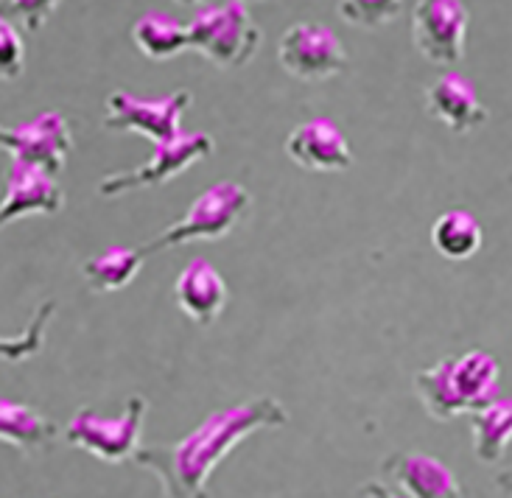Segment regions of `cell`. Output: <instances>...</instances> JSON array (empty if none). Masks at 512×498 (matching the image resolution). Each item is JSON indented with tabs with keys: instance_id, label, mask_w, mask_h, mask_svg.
<instances>
[{
	"instance_id": "1",
	"label": "cell",
	"mask_w": 512,
	"mask_h": 498,
	"mask_svg": "<svg viewBox=\"0 0 512 498\" xmlns=\"http://www.w3.org/2000/svg\"><path fill=\"white\" fill-rule=\"evenodd\" d=\"M286 423V406L277 398L261 395L210 412L177 443L140 448L135 465L157 476L160 498H210V476L238 445L258 431L283 429Z\"/></svg>"
},
{
	"instance_id": "2",
	"label": "cell",
	"mask_w": 512,
	"mask_h": 498,
	"mask_svg": "<svg viewBox=\"0 0 512 498\" xmlns=\"http://www.w3.org/2000/svg\"><path fill=\"white\" fill-rule=\"evenodd\" d=\"M191 51L202 54L216 68H241L261 48L263 34L252 12L241 0L227 3H196L188 20Z\"/></svg>"
},
{
	"instance_id": "3",
	"label": "cell",
	"mask_w": 512,
	"mask_h": 498,
	"mask_svg": "<svg viewBox=\"0 0 512 498\" xmlns=\"http://www.w3.org/2000/svg\"><path fill=\"white\" fill-rule=\"evenodd\" d=\"M250 205L252 196L241 182H216V185H210L205 194L196 196L182 219L168 224L166 230L157 233L140 252L149 255V252L174 249L182 247V244H194V241H219L244 219Z\"/></svg>"
},
{
	"instance_id": "4",
	"label": "cell",
	"mask_w": 512,
	"mask_h": 498,
	"mask_svg": "<svg viewBox=\"0 0 512 498\" xmlns=\"http://www.w3.org/2000/svg\"><path fill=\"white\" fill-rule=\"evenodd\" d=\"M149 401L143 395H132L126 401L121 415H96L93 409H79L70 417L68 426L62 431L65 443L79 448L84 454L96 457L107 465H121L126 459L140 454V434H143V420H146Z\"/></svg>"
},
{
	"instance_id": "5",
	"label": "cell",
	"mask_w": 512,
	"mask_h": 498,
	"mask_svg": "<svg viewBox=\"0 0 512 498\" xmlns=\"http://www.w3.org/2000/svg\"><path fill=\"white\" fill-rule=\"evenodd\" d=\"M191 90H174L163 98H138L129 90H112L104 101V129L135 132L157 143L182 135V115L191 107Z\"/></svg>"
},
{
	"instance_id": "6",
	"label": "cell",
	"mask_w": 512,
	"mask_h": 498,
	"mask_svg": "<svg viewBox=\"0 0 512 498\" xmlns=\"http://www.w3.org/2000/svg\"><path fill=\"white\" fill-rule=\"evenodd\" d=\"M213 149H216V140L208 132H182L180 138L168 140V143H157L152 157L143 166L107 174L104 180L98 182V196L112 199V196L129 194V191L154 188V185L171 182L174 177L185 174L191 166H196L199 160L210 157Z\"/></svg>"
},
{
	"instance_id": "7",
	"label": "cell",
	"mask_w": 512,
	"mask_h": 498,
	"mask_svg": "<svg viewBox=\"0 0 512 498\" xmlns=\"http://www.w3.org/2000/svg\"><path fill=\"white\" fill-rule=\"evenodd\" d=\"M277 62L297 82H328L347 65V51L325 23L303 20L283 31Z\"/></svg>"
},
{
	"instance_id": "8",
	"label": "cell",
	"mask_w": 512,
	"mask_h": 498,
	"mask_svg": "<svg viewBox=\"0 0 512 498\" xmlns=\"http://www.w3.org/2000/svg\"><path fill=\"white\" fill-rule=\"evenodd\" d=\"M0 146L17 163L45 168L48 174H62L73 152V132L62 112H40L31 121L0 129Z\"/></svg>"
},
{
	"instance_id": "9",
	"label": "cell",
	"mask_w": 512,
	"mask_h": 498,
	"mask_svg": "<svg viewBox=\"0 0 512 498\" xmlns=\"http://www.w3.org/2000/svg\"><path fill=\"white\" fill-rule=\"evenodd\" d=\"M471 14L459 0H420L412 9V42L431 65H457L465 56Z\"/></svg>"
},
{
	"instance_id": "10",
	"label": "cell",
	"mask_w": 512,
	"mask_h": 498,
	"mask_svg": "<svg viewBox=\"0 0 512 498\" xmlns=\"http://www.w3.org/2000/svg\"><path fill=\"white\" fill-rule=\"evenodd\" d=\"M65 208V194L54 174L45 168L12 160L6 174V194L0 202V224L20 222L26 216H56Z\"/></svg>"
},
{
	"instance_id": "11",
	"label": "cell",
	"mask_w": 512,
	"mask_h": 498,
	"mask_svg": "<svg viewBox=\"0 0 512 498\" xmlns=\"http://www.w3.org/2000/svg\"><path fill=\"white\" fill-rule=\"evenodd\" d=\"M286 154L294 166L319 174H333L353 166V152L345 132L331 118H308L286 138Z\"/></svg>"
},
{
	"instance_id": "12",
	"label": "cell",
	"mask_w": 512,
	"mask_h": 498,
	"mask_svg": "<svg viewBox=\"0 0 512 498\" xmlns=\"http://www.w3.org/2000/svg\"><path fill=\"white\" fill-rule=\"evenodd\" d=\"M426 110L454 135H468L487 121V107L476 93V84L457 70L437 76L426 87Z\"/></svg>"
},
{
	"instance_id": "13",
	"label": "cell",
	"mask_w": 512,
	"mask_h": 498,
	"mask_svg": "<svg viewBox=\"0 0 512 498\" xmlns=\"http://www.w3.org/2000/svg\"><path fill=\"white\" fill-rule=\"evenodd\" d=\"M384 473L392 479L395 490H401L409 498H462L457 473L443 459L423 451L389 457L384 462Z\"/></svg>"
},
{
	"instance_id": "14",
	"label": "cell",
	"mask_w": 512,
	"mask_h": 498,
	"mask_svg": "<svg viewBox=\"0 0 512 498\" xmlns=\"http://www.w3.org/2000/svg\"><path fill=\"white\" fill-rule=\"evenodd\" d=\"M174 300L191 322H196L199 328H208L222 317L230 300V289L213 263L205 258H194L174 283Z\"/></svg>"
},
{
	"instance_id": "15",
	"label": "cell",
	"mask_w": 512,
	"mask_h": 498,
	"mask_svg": "<svg viewBox=\"0 0 512 498\" xmlns=\"http://www.w3.org/2000/svg\"><path fill=\"white\" fill-rule=\"evenodd\" d=\"M499 378L501 364L490 350L476 347L462 356H454V387L465 415H473L499 398Z\"/></svg>"
},
{
	"instance_id": "16",
	"label": "cell",
	"mask_w": 512,
	"mask_h": 498,
	"mask_svg": "<svg viewBox=\"0 0 512 498\" xmlns=\"http://www.w3.org/2000/svg\"><path fill=\"white\" fill-rule=\"evenodd\" d=\"M132 42L138 51L152 62H166L180 56L182 51H191V34L188 20H182L174 12L149 9L135 20L132 26Z\"/></svg>"
},
{
	"instance_id": "17",
	"label": "cell",
	"mask_w": 512,
	"mask_h": 498,
	"mask_svg": "<svg viewBox=\"0 0 512 498\" xmlns=\"http://www.w3.org/2000/svg\"><path fill=\"white\" fill-rule=\"evenodd\" d=\"M473 454L482 465H496L512 443V398H496L471 415Z\"/></svg>"
},
{
	"instance_id": "18",
	"label": "cell",
	"mask_w": 512,
	"mask_h": 498,
	"mask_svg": "<svg viewBox=\"0 0 512 498\" xmlns=\"http://www.w3.org/2000/svg\"><path fill=\"white\" fill-rule=\"evenodd\" d=\"M415 395L437 423H451L454 417L465 415L454 387V356H445L437 364L420 370L415 375Z\"/></svg>"
},
{
	"instance_id": "19",
	"label": "cell",
	"mask_w": 512,
	"mask_h": 498,
	"mask_svg": "<svg viewBox=\"0 0 512 498\" xmlns=\"http://www.w3.org/2000/svg\"><path fill=\"white\" fill-rule=\"evenodd\" d=\"M143 269V252L129 247H107L82 263L87 289L96 294H112L126 289Z\"/></svg>"
},
{
	"instance_id": "20",
	"label": "cell",
	"mask_w": 512,
	"mask_h": 498,
	"mask_svg": "<svg viewBox=\"0 0 512 498\" xmlns=\"http://www.w3.org/2000/svg\"><path fill=\"white\" fill-rule=\"evenodd\" d=\"M56 426L37 409L26 403L0 401V440L12 445L17 451H40L48 443H54Z\"/></svg>"
},
{
	"instance_id": "21",
	"label": "cell",
	"mask_w": 512,
	"mask_h": 498,
	"mask_svg": "<svg viewBox=\"0 0 512 498\" xmlns=\"http://www.w3.org/2000/svg\"><path fill=\"white\" fill-rule=\"evenodd\" d=\"M431 244L445 261H468L482 249V224L468 210H445L431 224Z\"/></svg>"
},
{
	"instance_id": "22",
	"label": "cell",
	"mask_w": 512,
	"mask_h": 498,
	"mask_svg": "<svg viewBox=\"0 0 512 498\" xmlns=\"http://www.w3.org/2000/svg\"><path fill=\"white\" fill-rule=\"evenodd\" d=\"M54 311V300H45V303L34 311V317H31V322H28L23 331L17 333V336H3V339H0V353H3V359L26 361L31 359V356H37L42 347V336H45V325L51 322Z\"/></svg>"
},
{
	"instance_id": "23",
	"label": "cell",
	"mask_w": 512,
	"mask_h": 498,
	"mask_svg": "<svg viewBox=\"0 0 512 498\" xmlns=\"http://www.w3.org/2000/svg\"><path fill=\"white\" fill-rule=\"evenodd\" d=\"M401 12V0H345V3H339V17L359 28L387 26Z\"/></svg>"
},
{
	"instance_id": "24",
	"label": "cell",
	"mask_w": 512,
	"mask_h": 498,
	"mask_svg": "<svg viewBox=\"0 0 512 498\" xmlns=\"http://www.w3.org/2000/svg\"><path fill=\"white\" fill-rule=\"evenodd\" d=\"M26 65V45L9 17H0V73L3 79H17Z\"/></svg>"
},
{
	"instance_id": "25",
	"label": "cell",
	"mask_w": 512,
	"mask_h": 498,
	"mask_svg": "<svg viewBox=\"0 0 512 498\" xmlns=\"http://www.w3.org/2000/svg\"><path fill=\"white\" fill-rule=\"evenodd\" d=\"M59 9V3L56 0H40V3H3V17L9 14L14 20H20L26 31H40L45 26V20L51 17V14Z\"/></svg>"
},
{
	"instance_id": "26",
	"label": "cell",
	"mask_w": 512,
	"mask_h": 498,
	"mask_svg": "<svg viewBox=\"0 0 512 498\" xmlns=\"http://www.w3.org/2000/svg\"><path fill=\"white\" fill-rule=\"evenodd\" d=\"M361 496L364 498H409V496H403L401 490L384 485V482H367V485L361 487Z\"/></svg>"
},
{
	"instance_id": "27",
	"label": "cell",
	"mask_w": 512,
	"mask_h": 498,
	"mask_svg": "<svg viewBox=\"0 0 512 498\" xmlns=\"http://www.w3.org/2000/svg\"><path fill=\"white\" fill-rule=\"evenodd\" d=\"M496 485H499L501 490L512 498V471H501L499 476H496Z\"/></svg>"
}]
</instances>
